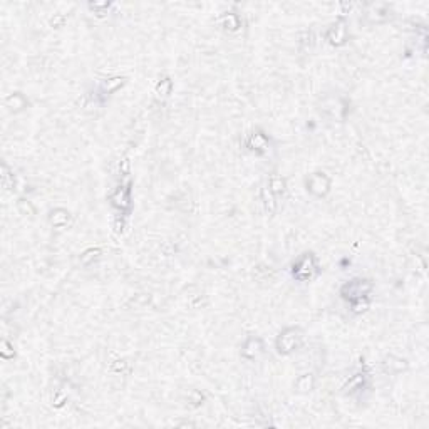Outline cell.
<instances>
[{
  "mask_svg": "<svg viewBox=\"0 0 429 429\" xmlns=\"http://www.w3.org/2000/svg\"><path fill=\"white\" fill-rule=\"evenodd\" d=\"M372 290V283L366 278H354L351 282L344 283L341 288V295L349 302H354V300L359 299H367V295L371 294Z\"/></svg>",
  "mask_w": 429,
  "mask_h": 429,
  "instance_id": "cell-1",
  "label": "cell"
},
{
  "mask_svg": "<svg viewBox=\"0 0 429 429\" xmlns=\"http://www.w3.org/2000/svg\"><path fill=\"white\" fill-rule=\"evenodd\" d=\"M294 277L300 282H307L312 277H315V273L318 272V263L317 258L313 253H304L302 257L299 258L294 263Z\"/></svg>",
  "mask_w": 429,
  "mask_h": 429,
  "instance_id": "cell-2",
  "label": "cell"
},
{
  "mask_svg": "<svg viewBox=\"0 0 429 429\" xmlns=\"http://www.w3.org/2000/svg\"><path fill=\"white\" fill-rule=\"evenodd\" d=\"M300 342H302V332H300V329H297V327H288V329H285L278 335L277 351L280 354L288 355L299 349Z\"/></svg>",
  "mask_w": 429,
  "mask_h": 429,
  "instance_id": "cell-3",
  "label": "cell"
},
{
  "mask_svg": "<svg viewBox=\"0 0 429 429\" xmlns=\"http://www.w3.org/2000/svg\"><path fill=\"white\" fill-rule=\"evenodd\" d=\"M305 186L307 191L313 195V196H325L330 190V178L325 173H312L307 180H305Z\"/></svg>",
  "mask_w": 429,
  "mask_h": 429,
  "instance_id": "cell-4",
  "label": "cell"
},
{
  "mask_svg": "<svg viewBox=\"0 0 429 429\" xmlns=\"http://www.w3.org/2000/svg\"><path fill=\"white\" fill-rule=\"evenodd\" d=\"M111 203L113 206L119 208L121 211L131 210V183L117 186V190L114 191L111 196Z\"/></svg>",
  "mask_w": 429,
  "mask_h": 429,
  "instance_id": "cell-5",
  "label": "cell"
},
{
  "mask_svg": "<svg viewBox=\"0 0 429 429\" xmlns=\"http://www.w3.org/2000/svg\"><path fill=\"white\" fill-rule=\"evenodd\" d=\"M263 352V342L260 337H248L243 344V347H241V355H243L245 359L248 360H255L258 359V355H260Z\"/></svg>",
  "mask_w": 429,
  "mask_h": 429,
  "instance_id": "cell-6",
  "label": "cell"
},
{
  "mask_svg": "<svg viewBox=\"0 0 429 429\" xmlns=\"http://www.w3.org/2000/svg\"><path fill=\"white\" fill-rule=\"evenodd\" d=\"M346 37H347V29L344 22L334 24L332 27L329 29V32H327V40L332 45H342L344 42H346Z\"/></svg>",
  "mask_w": 429,
  "mask_h": 429,
  "instance_id": "cell-7",
  "label": "cell"
},
{
  "mask_svg": "<svg viewBox=\"0 0 429 429\" xmlns=\"http://www.w3.org/2000/svg\"><path fill=\"white\" fill-rule=\"evenodd\" d=\"M313 388H315V377H313V374L307 372V374H302V376L297 377L295 389L299 390V392H302V394L310 392Z\"/></svg>",
  "mask_w": 429,
  "mask_h": 429,
  "instance_id": "cell-8",
  "label": "cell"
},
{
  "mask_svg": "<svg viewBox=\"0 0 429 429\" xmlns=\"http://www.w3.org/2000/svg\"><path fill=\"white\" fill-rule=\"evenodd\" d=\"M246 146L253 151H267L269 150V139L262 133H253L248 138V141H246Z\"/></svg>",
  "mask_w": 429,
  "mask_h": 429,
  "instance_id": "cell-9",
  "label": "cell"
},
{
  "mask_svg": "<svg viewBox=\"0 0 429 429\" xmlns=\"http://www.w3.org/2000/svg\"><path fill=\"white\" fill-rule=\"evenodd\" d=\"M69 218H71L69 211L64 210V208H57V210H52V211H50V216H49L50 223H52L54 227H57V228L66 227L67 222H69Z\"/></svg>",
  "mask_w": 429,
  "mask_h": 429,
  "instance_id": "cell-10",
  "label": "cell"
},
{
  "mask_svg": "<svg viewBox=\"0 0 429 429\" xmlns=\"http://www.w3.org/2000/svg\"><path fill=\"white\" fill-rule=\"evenodd\" d=\"M126 79L121 78V76H114V78H109L103 80V84H101V91L106 92V94H111V92L117 91V89H121L122 86H124Z\"/></svg>",
  "mask_w": 429,
  "mask_h": 429,
  "instance_id": "cell-11",
  "label": "cell"
},
{
  "mask_svg": "<svg viewBox=\"0 0 429 429\" xmlns=\"http://www.w3.org/2000/svg\"><path fill=\"white\" fill-rule=\"evenodd\" d=\"M171 91H173V80L169 78H164L156 84L155 96L158 97V99H166V97L171 94Z\"/></svg>",
  "mask_w": 429,
  "mask_h": 429,
  "instance_id": "cell-12",
  "label": "cell"
},
{
  "mask_svg": "<svg viewBox=\"0 0 429 429\" xmlns=\"http://www.w3.org/2000/svg\"><path fill=\"white\" fill-rule=\"evenodd\" d=\"M260 196H262V203H263V206H265L267 213H275V210H277V203H275L273 193L269 190V186H263Z\"/></svg>",
  "mask_w": 429,
  "mask_h": 429,
  "instance_id": "cell-13",
  "label": "cell"
},
{
  "mask_svg": "<svg viewBox=\"0 0 429 429\" xmlns=\"http://www.w3.org/2000/svg\"><path fill=\"white\" fill-rule=\"evenodd\" d=\"M285 188H287V183H285V180H283L282 176L272 175L269 178V190L273 195H282L283 191H285Z\"/></svg>",
  "mask_w": 429,
  "mask_h": 429,
  "instance_id": "cell-14",
  "label": "cell"
},
{
  "mask_svg": "<svg viewBox=\"0 0 429 429\" xmlns=\"http://www.w3.org/2000/svg\"><path fill=\"white\" fill-rule=\"evenodd\" d=\"M404 367H406V360H402V359L389 357L388 362H384V369L388 372H401Z\"/></svg>",
  "mask_w": 429,
  "mask_h": 429,
  "instance_id": "cell-15",
  "label": "cell"
},
{
  "mask_svg": "<svg viewBox=\"0 0 429 429\" xmlns=\"http://www.w3.org/2000/svg\"><path fill=\"white\" fill-rule=\"evenodd\" d=\"M362 384H364V374H357V376H354L352 379L347 381V384L344 386V390H346V392H354V390H359L362 388Z\"/></svg>",
  "mask_w": 429,
  "mask_h": 429,
  "instance_id": "cell-16",
  "label": "cell"
},
{
  "mask_svg": "<svg viewBox=\"0 0 429 429\" xmlns=\"http://www.w3.org/2000/svg\"><path fill=\"white\" fill-rule=\"evenodd\" d=\"M7 106L10 109H15V111H19V109H22L25 106V99L22 94H12L10 97H7Z\"/></svg>",
  "mask_w": 429,
  "mask_h": 429,
  "instance_id": "cell-17",
  "label": "cell"
},
{
  "mask_svg": "<svg viewBox=\"0 0 429 429\" xmlns=\"http://www.w3.org/2000/svg\"><path fill=\"white\" fill-rule=\"evenodd\" d=\"M99 255H101L99 248H89L80 255V262H82V265H89V263H91L92 260H96Z\"/></svg>",
  "mask_w": 429,
  "mask_h": 429,
  "instance_id": "cell-18",
  "label": "cell"
},
{
  "mask_svg": "<svg viewBox=\"0 0 429 429\" xmlns=\"http://www.w3.org/2000/svg\"><path fill=\"white\" fill-rule=\"evenodd\" d=\"M203 399H205V396H203V394H201V390H198V389L190 390V394H188V402H191V406H193V407L201 406V404H203Z\"/></svg>",
  "mask_w": 429,
  "mask_h": 429,
  "instance_id": "cell-19",
  "label": "cell"
},
{
  "mask_svg": "<svg viewBox=\"0 0 429 429\" xmlns=\"http://www.w3.org/2000/svg\"><path fill=\"white\" fill-rule=\"evenodd\" d=\"M223 25L230 31H235V29L240 27V20H238V15L235 14H228L223 17Z\"/></svg>",
  "mask_w": 429,
  "mask_h": 429,
  "instance_id": "cell-20",
  "label": "cell"
},
{
  "mask_svg": "<svg viewBox=\"0 0 429 429\" xmlns=\"http://www.w3.org/2000/svg\"><path fill=\"white\" fill-rule=\"evenodd\" d=\"M351 309L354 313H362L366 312V310L369 309V300L367 299H359V300H354V302H351Z\"/></svg>",
  "mask_w": 429,
  "mask_h": 429,
  "instance_id": "cell-21",
  "label": "cell"
},
{
  "mask_svg": "<svg viewBox=\"0 0 429 429\" xmlns=\"http://www.w3.org/2000/svg\"><path fill=\"white\" fill-rule=\"evenodd\" d=\"M127 367V364L124 362V360H116V362L113 364V371H116V372H121L122 369H126Z\"/></svg>",
  "mask_w": 429,
  "mask_h": 429,
  "instance_id": "cell-22",
  "label": "cell"
},
{
  "mask_svg": "<svg viewBox=\"0 0 429 429\" xmlns=\"http://www.w3.org/2000/svg\"><path fill=\"white\" fill-rule=\"evenodd\" d=\"M66 401H67V397L64 396V394H59V396H57L56 399H54V402H52V404L56 406V407H61V406H62L64 402H66Z\"/></svg>",
  "mask_w": 429,
  "mask_h": 429,
  "instance_id": "cell-23",
  "label": "cell"
}]
</instances>
